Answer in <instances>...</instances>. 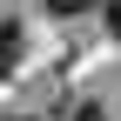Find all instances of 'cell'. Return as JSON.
I'll use <instances>...</instances> for the list:
<instances>
[{"instance_id": "obj_2", "label": "cell", "mask_w": 121, "mask_h": 121, "mask_svg": "<svg viewBox=\"0 0 121 121\" xmlns=\"http://www.w3.org/2000/svg\"><path fill=\"white\" fill-rule=\"evenodd\" d=\"M74 121H108V108H101V101H81V108H74Z\"/></svg>"}, {"instance_id": "obj_4", "label": "cell", "mask_w": 121, "mask_h": 121, "mask_svg": "<svg viewBox=\"0 0 121 121\" xmlns=\"http://www.w3.org/2000/svg\"><path fill=\"white\" fill-rule=\"evenodd\" d=\"M108 34L121 40V0H108Z\"/></svg>"}, {"instance_id": "obj_1", "label": "cell", "mask_w": 121, "mask_h": 121, "mask_svg": "<svg viewBox=\"0 0 121 121\" xmlns=\"http://www.w3.org/2000/svg\"><path fill=\"white\" fill-rule=\"evenodd\" d=\"M13 60H20V27H13L7 13H0V74H7Z\"/></svg>"}, {"instance_id": "obj_3", "label": "cell", "mask_w": 121, "mask_h": 121, "mask_svg": "<svg viewBox=\"0 0 121 121\" xmlns=\"http://www.w3.org/2000/svg\"><path fill=\"white\" fill-rule=\"evenodd\" d=\"M47 7H54V13H87L94 0H47Z\"/></svg>"}]
</instances>
